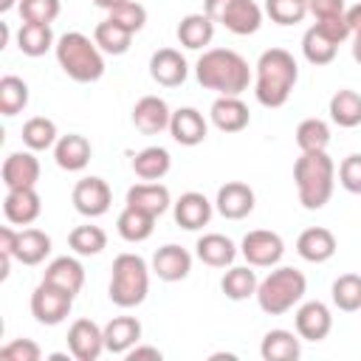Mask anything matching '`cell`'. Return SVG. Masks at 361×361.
<instances>
[{"mask_svg":"<svg viewBox=\"0 0 361 361\" xmlns=\"http://www.w3.org/2000/svg\"><path fill=\"white\" fill-rule=\"evenodd\" d=\"M195 76L206 90L220 96H240L251 85V68L245 56L231 48H206L195 62Z\"/></svg>","mask_w":361,"mask_h":361,"instance_id":"1","label":"cell"},{"mask_svg":"<svg viewBox=\"0 0 361 361\" xmlns=\"http://www.w3.org/2000/svg\"><path fill=\"white\" fill-rule=\"evenodd\" d=\"M257 76H254V96L262 107H282L296 82H299V65L290 51L285 48H268L257 59Z\"/></svg>","mask_w":361,"mask_h":361,"instance_id":"2","label":"cell"},{"mask_svg":"<svg viewBox=\"0 0 361 361\" xmlns=\"http://www.w3.org/2000/svg\"><path fill=\"white\" fill-rule=\"evenodd\" d=\"M293 183L299 203L307 212H319L330 203L336 189V164L324 152H302L293 164Z\"/></svg>","mask_w":361,"mask_h":361,"instance_id":"3","label":"cell"},{"mask_svg":"<svg viewBox=\"0 0 361 361\" xmlns=\"http://www.w3.org/2000/svg\"><path fill=\"white\" fill-rule=\"evenodd\" d=\"M56 62L59 68L73 79V82H99L104 76V54L96 45V39H90L82 31H68L56 39L54 45Z\"/></svg>","mask_w":361,"mask_h":361,"instance_id":"4","label":"cell"},{"mask_svg":"<svg viewBox=\"0 0 361 361\" xmlns=\"http://www.w3.org/2000/svg\"><path fill=\"white\" fill-rule=\"evenodd\" d=\"M149 265L144 257L138 254H118L113 259V274H110V285H107V296L116 307H138L147 293H149Z\"/></svg>","mask_w":361,"mask_h":361,"instance_id":"5","label":"cell"},{"mask_svg":"<svg viewBox=\"0 0 361 361\" xmlns=\"http://www.w3.org/2000/svg\"><path fill=\"white\" fill-rule=\"evenodd\" d=\"M305 290H307V279L302 271L290 265H279V268L274 265V271L257 285V305L268 316H282L305 299Z\"/></svg>","mask_w":361,"mask_h":361,"instance_id":"6","label":"cell"},{"mask_svg":"<svg viewBox=\"0 0 361 361\" xmlns=\"http://www.w3.org/2000/svg\"><path fill=\"white\" fill-rule=\"evenodd\" d=\"M203 11L237 37H248L262 25V8L254 0H203Z\"/></svg>","mask_w":361,"mask_h":361,"instance_id":"7","label":"cell"},{"mask_svg":"<svg viewBox=\"0 0 361 361\" xmlns=\"http://www.w3.org/2000/svg\"><path fill=\"white\" fill-rule=\"evenodd\" d=\"M73 310V293L51 285V282H39L31 293V316L45 324V327H56L62 324Z\"/></svg>","mask_w":361,"mask_h":361,"instance_id":"8","label":"cell"},{"mask_svg":"<svg viewBox=\"0 0 361 361\" xmlns=\"http://www.w3.org/2000/svg\"><path fill=\"white\" fill-rule=\"evenodd\" d=\"M240 254L245 257V262L251 268H274V265H279V259L285 254V240L276 231L254 228L243 237Z\"/></svg>","mask_w":361,"mask_h":361,"instance_id":"9","label":"cell"},{"mask_svg":"<svg viewBox=\"0 0 361 361\" xmlns=\"http://www.w3.org/2000/svg\"><path fill=\"white\" fill-rule=\"evenodd\" d=\"M71 200H73V209H76L82 217H90V220H93V217H102V214L110 212L113 192H110V186H107L104 178L87 175V178L76 180Z\"/></svg>","mask_w":361,"mask_h":361,"instance_id":"10","label":"cell"},{"mask_svg":"<svg viewBox=\"0 0 361 361\" xmlns=\"http://www.w3.org/2000/svg\"><path fill=\"white\" fill-rule=\"evenodd\" d=\"M68 350L76 361H96L104 353V327L93 319H76L68 327Z\"/></svg>","mask_w":361,"mask_h":361,"instance_id":"11","label":"cell"},{"mask_svg":"<svg viewBox=\"0 0 361 361\" xmlns=\"http://www.w3.org/2000/svg\"><path fill=\"white\" fill-rule=\"evenodd\" d=\"M293 324H296L299 338H305V341H322L333 330V316H330V307L324 302L313 299V302H302L296 307Z\"/></svg>","mask_w":361,"mask_h":361,"instance_id":"12","label":"cell"},{"mask_svg":"<svg viewBox=\"0 0 361 361\" xmlns=\"http://www.w3.org/2000/svg\"><path fill=\"white\" fill-rule=\"evenodd\" d=\"M254 189L243 180H228L217 189V197H214V209L226 217V220H243L254 212Z\"/></svg>","mask_w":361,"mask_h":361,"instance_id":"13","label":"cell"},{"mask_svg":"<svg viewBox=\"0 0 361 361\" xmlns=\"http://www.w3.org/2000/svg\"><path fill=\"white\" fill-rule=\"evenodd\" d=\"M212 212H214V203H212L203 192H183V195L172 203L175 223H178L180 228H186V231H197V228L209 226Z\"/></svg>","mask_w":361,"mask_h":361,"instance_id":"14","label":"cell"},{"mask_svg":"<svg viewBox=\"0 0 361 361\" xmlns=\"http://www.w3.org/2000/svg\"><path fill=\"white\" fill-rule=\"evenodd\" d=\"M149 76L161 87H178V85L186 82L189 65H186V59H183L180 51H175V48H158L149 56Z\"/></svg>","mask_w":361,"mask_h":361,"instance_id":"15","label":"cell"},{"mask_svg":"<svg viewBox=\"0 0 361 361\" xmlns=\"http://www.w3.org/2000/svg\"><path fill=\"white\" fill-rule=\"evenodd\" d=\"M152 274L164 282H180L189 276L192 271V254L183 248V245H175V243H166L161 245L155 254H152Z\"/></svg>","mask_w":361,"mask_h":361,"instance_id":"16","label":"cell"},{"mask_svg":"<svg viewBox=\"0 0 361 361\" xmlns=\"http://www.w3.org/2000/svg\"><path fill=\"white\" fill-rule=\"evenodd\" d=\"M42 212V200L37 195V186L28 189H6L3 197V214L11 226H31Z\"/></svg>","mask_w":361,"mask_h":361,"instance_id":"17","label":"cell"},{"mask_svg":"<svg viewBox=\"0 0 361 361\" xmlns=\"http://www.w3.org/2000/svg\"><path fill=\"white\" fill-rule=\"evenodd\" d=\"M169 135L180 144V147H197L206 141L209 135V121L203 118L200 110L195 107H180L172 110V121H169Z\"/></svg>","mask_w":361,"mask_h":361,"instance_id":"18","label":"cell"},{"mask_svg":"<svg viewBox=\"0 0 361 361\" xmlns=\"http://www.w3.org/2000/svg\"><path fill=\"white\" fill-rule=\"evenodd\" d=\"M169 121H172V110L161 96H141L133 107V124L147 135H158L169 130Z\"/></svg>","mask_w":361,"mask_h":361,"instance_id":"19","label":"cell"},{"mask_svg":"<svg viewBox=\"0 0 361 361\" xmlns=\"http://www.w3.org/2000/svg\"><path fill=\"white\" fill-rule=\"evenodd\" d=\"M124 203L130 209H138L144 214H152V217H161L169 206H172V197H169V189L158 180H147V183H135L127 189V197Z\"/></svg>","mask_w":361,"mask_h":361,"instance_id":"20","label":"cell"},{"mask_svg":"<svg viewBox=\"0 0 361 361\" xmlns=\"http://www.w3.org/2000/svg\"><path fill=\"white\" fill-rule=\"evenodd\" d=\"M338 243H336V234L324 226H310L305 228L299 237H296V254L305 259V262H327L333 259Z\"/></svg>","mask_w":361,"mask_h":361,"instance_id":"21","label":"cell"},{"mask_svg":"<svg viewBox=\"0 0 361 361\" xmlns=\"http://www.w3.org/2000/svg\"><path fill=\"white\" fill-rule=\"evenodd\" d=\"M209 118L220 133H240V130L248 127L251 113H248V107L240 96H217L212 102Z\"/></svg>","mask_w":361,"mask_h":361,"instance_id":"22","label":"cell"},{"mask_svg":"<svg viewBox=\"0 0 361 361\" xmlns=\"http://www.w3.org/2000/svg\"><path fill=\"white\" fill-rule=\"evenodd\" d=\"M3 183L6 189H28V186H37L39 180V161L31 149L25 152H11L6 161H3Z\"/></svg>","mask_w":361,"mask_h":361,"instance_id":"23","label":"cell"},{"mask_svg":"<svg viewBox=\"0 0 361 361\" xmlns=\"http://www.w3.org/2000/svg\"><path fill=\"white\" fill-rule=\"evenodd\" d=\"M90 155H93V147L85 135L79 133H68V135H59V141L54 144V161L59 169L65 172H82L87 164H90Z\"/></svg>","mask_w":361,"mask_h":361,"instance_id":"24","label":"cell"},{"mask_svg":"<svg viewBox=\"0 0 361 361\" xmlns=\"http://www.w3.org/2000/svg\"><path fill=\"white\" fill-rule=\"evenodd\" d=\"M141 338V322L135 316H113L104 324V350L113 355H127Z\"/></svg>","mask_w":361,"mask_h":361,"instance_id":"25","label":"cell"},{"mask_svg":"<svg viewBox=\"0 0 361 361\" xmlns=\"http://www.w3.org/2000/svg\"><path fill=\"white\" fill-rule=\"evenodd\" d=\"M195 254H197V259H200L203 265H209V268H226V265H231V262L237 259L240 248H237L226 234L212 231V234L197 237Z\"/></svg>","mask_w":361,"mask_h":361,"instance_id":"26","label":"cell"},{"mask_svg":"<svg viewBox=\"0 0 361 361\" xmlns=\"http://www.w3.org/2000/svg\"><path fill=\"white\" fill-rule=\"evenodd\" d=\"M214 20L206 14V11H195V14H186L180 23H178V42L189 51H203L212 39H214Z\"/></svg>","mask_w":361,"mask_h":361,"instance_id":"27","label":"cell"},{"mask_svg":"<svg viewBox=\"0 0 361 361\" xmlns=\"http://www.w3.org/2000/svg\"><path fill=\"white\" fill-rule=\"evenodd\" d=\"M42 279L76 296L82 290V285H85V268H82V262L76 257H56V259L48 262Z\"/></svg>","mask_w":361,"mask_h":361,"instance_id":"28","label":"cell"},{"mask_svg":"<svg viewBox=\"0 0 361 361\" xmlns=\"http://www.w3.org/2000/svg\"><path fill=\"white\" fill-rule=\"evenodd\" d=\"M299 341H302V338H299V333L293 336L290 330H282V327L268 330V333L262 336L259 355H262L265 361H296V358H299V353H302Z\"/></svg>","mask_w":361,"mask_h":361,"instance_id":"29","label":"cell"},{"mask_svg":"<svg viewBox=\"0 0 361 361\" xmlns=\"http://www.w3.org/2000/svg\"><path fill=\"white\" fill-rule=\"evenodd\" d=\"M327 113L333 118V124L344 127V130H353L361 124V93L350 90V87H341L330 96V104H327Z\"/></svg>","mask_w":361,"mask_h":361,"instance_id":"30","label":"cell"},{"mask_svg":"<svg viewBox=\"0 0 361 361\" xmlns=\"http://www.w3.org/2000/svg\"><path fill=\"white\" fill-rule=\"evenodd\" d=\"M51 254V237L42 228H23L17 234L14 259L23 265H39Z\"/></svg>","mask_w":361,"mask_h":361,"instance_id":"31","label":"cell"},{"mask_svg":"<svg viewBox=\"0 0 361 361\" xmlns=\"http://www.w3.org/2000/svg\"><path fill=\"white\" fill-rule=\"evenodd\" d=\"M257 285H259V279H257V274L251 271V265H234V268H228V271L223 274V279H220V290H223L226 299H231V302H243V299H248V296H257Z\"/></svg>","mask_w":361,"mask_h":361,"instance_id":"32","label":"cell"},{"mask_svg":"<svg viewBox=\"0 0 361 361\" xmlns=\"http://www.w3.org/2000/svg\"><path fill=\"white\" fill-rule=\"evenodd\" d=\"M54 45H56V39H54L51 25H42V23H23L20 31H17V48H20V54H25V56H42V54H48Z\"/></svg>","mask_w":361,"mask_h":361,"instance_id":"33","label":"cell"},{"mask_svg":"<svg viewBox=\"0 0 361 361\" xmlns=\"http://www.w3.org/2000/svg\"><path fill=\"white\" fill-rule=\"evenodd\" d=\"M302 54H305V59L310 62V65H330L333 59H336V54H338V42H333L316 23L305 31V37H302Z\"/></svg>","mask_w":361,"mask_h":361,"instance_id":"34","label":"cell"},{"mask_svg":"<svg viewBox=\"0 0 361 361\" xmlns=\"http://www.w3.org/2000/svg\"><path fill=\"white\" fill-rule=\"evenodd\" d=\"M172 169V158L164 147H144L133 158V172L141 180H161Z\"/></svg>","mask_w":361,"mask_h":361,"instance_id":"35","label":"cell"},{"mask_svg":"<svg viewBox=\"0 0 361 361\" xmlns=\"http://www.w3.org/2000/svg\"><path fill=\"white\" fill-rule=\"evenodd\" d=\"M116 228H118L121 240H127V243H144L155 231V217L152 214H144L138 209L124 206L121 214L116 217Z\"/></svg>","mask_w":361,"mask_h":361,"instance_id":"36","label":"cell"},{"mask_svg":"<svg viewBox=\"0 0 361 361\" xmlns=\"http://www.w3.org/2000/svg\"><path fill=\"white\" fill-rule=\"evenodd\" d=\"M93 39H96V45L102 48V54L121 56V54L130 51L133 34H130L127 28H121L118 23H113V20H102V23L93 28Z\"/></svg>","mask_w":361,"mask_h":361,"instance_id":"37","label":"cell"},{"mask_svg":"<svg viewBox=\"0 0 361 361\" xmlns=\"http://www.w3.org/2000/svg\"><path fill=\"white\" fill-rule=\"evenodd\" d=\"M59 141V133H56V124L45 116H34L23 124V144L31 149V152H42V149H51L54 144Z\"/></svg>","mask_w":361,"mask_h":361,"instance_id":"38","label":"cell"},{"mask_svg":"<svg viewBox=\"0 0 361 361\" xmlns=\"http://www.w3.org/2000/svg\"><path fill=\"white\" fill-rule=\"evenodd\" d=\"M68 245L79 257H96V254H102L107 248V234H104V228L85 223V226H76L68 234Z\"/></svg>","mask_w":361,"mask_h":361,"instance_id":"39","label":"cell"},{"mask_svg":"<svg viewBox=\"0 0 361 361\" xmlns=\"http://www.w3.org/2000/svg\"><path fill=\"white\" fill-rule=\"evenodd\" d=\"M330 144V127L322 118H305L296 127V147L302 152H324Z\"/></svg>","mask_w":361,"mask_h":361,"instance_id":"40","label":"cell"},{"mask_svg":"<svg viewBox=\"0 0 361 361\" xmlns=\"http://www.w3.org/2000/svg\"><path fill=\"white\" fill-rule=\"evenodd\" d=\"M333 305L344 313L361 310V276L358 274H341L330 288Z\"/></svg>","mask_w":361,"mask_h":361,"instance_id":"41","label":"cell"},{"mask_svg":"<svg viewBox=\"0 0 361 361\" xmlns=\"http://www.w3.org/2000/svg\"><path fill=\"white\" fill-rule=\"evenodd\" d=\"M25 104H28V85L20 76L6 73L0 79V113L17 116L20 110H25Z\"/></svg>","mask_w":361,"mask_h":361,"instance_id":"42","label":"cell"},{"mask_svg":"<svg viewBox=\"0 0 361 361\" xmlns=\"http://www.w3.org/2000/svg\"><path fill=\"white\" fill-rule=\"evenodd\" d=\"M262 11L276 25H296L310 14L307 11V0H265Z\"/></svg>","mask_w":361,"mask_h":361,"instance_id":"43","label":"cell"},{"mask_svg":"<svg viewBox=\"0 0 361 361\" xmlns=\"http://www.w3.org/2000/svg\"><path fill=\"white\" fill-rule=\"evenodd\" d=\"M107 20L118 23L121 28H127L130 34H138L144 25H147V8L135 0H121L118 6H113L107 11Z\"/></svg>","mask_w":361,"mask_h":361,"instance_id":"44","label":"cell"},{"mask_svg":"<svg viewBox=\"0 0 361 361\" xmlns=\"http://www.w3.org/2000/svg\"><path fill=\"white\" fill-rule=\"evenodd\" d=\"M17 8H20L23 23H42V25H51V23L59 17L62 3H59V0H20Z\"/></svg>","mask_w":361,"mask_h":361,"instance_id":"45","label":"cell"},{"mask_svg":"<svg viewBox=\"0 0 361 361\" xmlns=\"http://www.w3.org/2000/svg\"><path fill=\"white\" fill-rule=\"evenodd\" d=\"M0 358L3 361H39L42 350L34 338H11L8 344L0 347Z\"/></svg>","mask_w":361,"mask_h":361,"instance_id":"46","label":"cell"},{"mask_svg":"<svg viewBox=\"0 0 361 361\" xmlns=\"http://www.w3.org/2000/svg\"><path fill=\"white\" fill-rule=\"evenodd\" d=\"M338 183L350 195H361V152H353L338 164Z\"/></svg>","mask_w":361,"mask_h":361,"instance_id":"47","label":"cell"},{"mask_svg":"<svg viewBox=\"0 0 361 361\" xmlns=\"http://www.w3.org/2000/svg\"><path fill=\"white\" fill-rule=\"evenodd\" d=\"M17 234L11 226H3L0 228V279H6L11 271V259H14V248H17Z\"/></svg>","mask_w":361,"mask_h":361,"instance_id":"48","label":"cell"},{"mask_svg":"<svg viewBox=\"0 0 361 361\" xmlns=\"http://www.w3.org/2000/svg\"><path fill=\"white\" fill-rule=\"evenodd\" d=\"M307 11L313 14V20H330V17H341L347 6L344 0H307Z\"/></svg>","mask_w":361,"mask_h":361,"instance_id":"49","label":"cell"},{"mask_svg":"<svg viewBox=\"0 0 361 361\" xmlns=\"http://www.w3.org/2000/svg\"><path fill=\"white\" fill-rule=\"evenodd\" d=\"M144 358H152V361H161V350L158 347H147V344H135L130 353H127V361H144Z\"/></svg>","mask_w":361,"mask_h":361,"instance_id":"50","label":"cell"},{"mask_svg":"<svg viewBox=\"0 0 361 361\" xmlns=\"http://www.w3.org/2000/svg\"><path fill=\"white\" fill-rule=\"evenodd\" d=\"M344 17H347V25H350V31H353V34H358V31H361V3L350 6V8L344 11Z\"/></svg>","mask_w":361,"mask_h":361,"instance_id":"51","label":"cell"},{"mask_svg":"<svg viewBox=\"0 0 361 361\" xmlns=\"http://www.w3.org/2000/svg\"><path fill=\"white\" fill-rule=\"evenodd\" d=\"M353 59L361 65V31H358V34H353Z\"/></svg>","mask_w":361,"mask_h":361,"instance_id":"52","label":"cell"},{"mask_svg":"<svg viewBox=\"0 0 361 361\" xmlns=\"http://www.w3.org/2000/svg\"><path fill=\"white\" fill-rule=\"evenodd\" d=\"M121 0H93V6H99V8H104V11H110L113 6H118Z\"/></svg>","mask_w":361,"mask_h":361,"instance_id":"53","label":"cell"},{"mask_svg":"<svg viewBox=\"0 0 361 361\" xmlns=\"http://www.w3.org/2000/svg\"><path fill=\"white\" fill-rule=\"evenodd\" d=\"M14 3H17V0H0V11H3V14H6V11H11V8H14Z\"/></svg>","mask_w":361,"mask_h":361,"instance_id":"54","label":"cell"}]
</instances>
